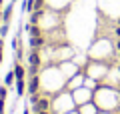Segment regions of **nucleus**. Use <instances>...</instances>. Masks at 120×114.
Masks as SVG:
<instances>
[{
	"label": "nucleus",
	"instance_id": "nucleus-1",
	"mask_svg": "<svg viewBox=\"0 0 120 114\" xmlns=\"http://www.w3.org/2000/svg\"><path fill=\"white\" fill-rule=\"evenodd\" d=\"M44 110H50V98H38V102L32 106V112H44Z\"/></svg>",
	"mask_w": 120,
	"mask_h": 114
},
{
	"label": "nucleus",
	"instance_id": "nucleus-2",
	"mask_svg": "<svg viewBox=\"0 0 120 114\" xmlns=\"http://www.w3.org/2000/svg\"><path fill=\"white\" fill-rule=\"evenodd\" d=\"M26 58H28V64H30V66H40V56H38V50H36V48H32V50L28 52Z\"/></svg>",
	"mask_w": 120,
	"mask_h": 114
},
{
	"label": "nucleus",
	"instance_id": "nucleus-3",
	"mask_svg": "<svg viewBox=\"0 0 120 114\" xmlns=\"http://www.w3.org/2000/svg\"><path fill=\"white\" fill-rule=\"evenodd\" d=\"M40 88V80L38 76H30V82H28V94H36Z\"/></svg>",
	"mask_w": 120,
	"mask_h": 114
},
{
	"label": "nucleus",
	"instance_id": "nucleus-4",
	"mask_svg": "<svg viewBox=\"0 0 120 114\" xmlns=\"http://www.w3.org/2000/svg\"><path fill=\"white\" fill-rule=\"evenodd\" d=\"M12 70H14V76H16V80H20V78H24V76H26V68L22 66V64H18V62L14 64Z\"/></svg>",
	"mask_w": 120,
	"mask_h": 114
},
{
	"label": "nucleus",
	"instance_id": "nucleus-5",
	"mask_svg": "<svg viewBox=\"0 0 120 114\" xmlns=\"http://www.w3.org/2000/svg\"><path fill=\"white\" fill-rule=\"evenodd\" d=\"M26 32H28L30 36H42V30H40L36 24H30V22L26 24Z\"/></svg>",
	"mask_w": 120,
	"mask_h": 114
},
{
	"label": "nucleus",
	"instance_id": "nucleus-6",
	"mask_svg": "<svg viewBox=\"0 0 120 114\" xmlns=\"http://www.w3.org/2000/svg\"><path fill=\"white\" fill-rule=\"evenodd\" d=\"M44 44V36H30V48H40Z\"/></svg>",
	"mask_w": 120,
	"mask_h": 114
},
{
	"label": "nucleus",
	"instance_id": "nucleus-7",
	"mask_svg": "<svg viewBox=\"0 0 120 114\" xmlns=\"http://www.w3.org/2000/svg\"><path fill=\"white\" fill-rule=\"evenodd\" d=\"M24 90H26V80H24V78L16 80V92H18V96H22V94H24Z\"/></svg>",
	"mask_w": 120,
	"mask_h": 114
},
{
	"label": "nucleus",
	"instance_id": "nucleus-8",
	"mask_svg": "<svg viewBox=\"0 0 120 114\" xmlns=\"http://www.w3.org/2000/svg\"><path fill=\"white\" fill-rule=\"evenodd\" d=\"M14 78H16V76H14V70H10L8 74L4 76V86H12L14 84Z\"/></svg>",
	"mask_w": 120,
	"mask_h": 114
},
{
	"label": "nucleus",
	"instance_id": "nucleus-9",
	"mask_svg": "<svg viewBox=\"0 0 120 114\" xmlns=\"http://www.w3.org/2000/svg\"><path fill=\"white\" fill-rule=\"evenodd\" d=\"M10 14H12V6H8V8H6L4 12H2V20H4V22H8V24H10Z\"/></svg>",
	"mask_w": 120,
	"mask_h": 114
},
{
	"label": "nucleus",
	"instance_id": "nucleus-10",
	"mask_svg": "<svg viewBox=\"0 0 120 114\" xmlns=\"http://www.w3.org/2000/svg\"><path fill=\"white\" fill-rule=\"evenodd\" d=\"M6 32H8V22H4V24L0 26V36L4 38V36H6Z\"/></svg>",
	"mask_w": 120,
	"mask_h": 114
},
{
	"label": "nucleus",
	"instance_id": "nucleus-11",
	"mask_svg": "<svg viewBox=\"0 0 120 114\" xmlns=\"http://www.w3.org/2000/svg\"><path fill=\"white\" fill-rule=\"evenodd\" d=\"M6 94H8L6 86H0V98H4V100H6Z\"/></svg>",
	"mask_w": 120,
	"mask_h": 114
},
{
	"label": "nucleus",
	"instance_id": "nucleus-12",
	"mask_svg": "<svg viewBox=\"0 0 120 114\" xmlns=\"http://www.w3.org/2000/svg\"><path fill=\"white\" fill-rule=\"evenodd\" d=\"M0 114H4V98H0Z\"/></svg>",
	"mask_w": 120,
	"mask_h": 114
},
{
	"label": "nucleus",
	"instance_id": "nucleus-13",
	"mask_svg": "<svg viewBox=\"0 0 120 114\" xmlns=\"http://www.w3.org/2000/svg\"><path fill=\"white\" fill-rule=\"evenodd\" d=\"M44 6V0H36V8H42Z\"/></svg>",
	"mask_w": 120,
	"mask_h": 114
},
{
	"label": "nucleus",
	"instance_id": "nucleus-14",
	"mask_svg": "<svg viewBox=\"0 0 120 114\" xmlns=\"http://www.w3.org/2000/svg\"><path fill=\"white\" fill-rule=\"evenodd\" d=\"M2 48H4V38L0 36V52H2Z\"/></svg>",
	"mask_w": 120,
	"mask_h": 114
},
{
	"label": "nucleus",
	"instance_id": "nucleus-15",
	"mask_svg": "<svg viewBox=\"0 0 120 114\" xmlns=\"http://www.w3.org/2000/svg\"><path fill=\"white\" fill-rule=\"evenodd\" d=\"M114 34H116V36H118V38H120V26H118V28H116V30H114Z\"/></svg>",
	"mask_w": 120,
	"mask_h": 114
},
{
	"label": "nucleus",
	"instance_id": "nucleus-16",
	"mask_svg": "<svg viewBox=\"0 0 120 114\" xmlns=\"http://www.w3.org/2000/svg\"><path fill=\"white\" fill-rule=\"evenodd\" d=\"M34 114H50V112H48V110H44V112H34Z\"/></svg>",
	"mask_w": 120,
	"mask_h": 114
},
{
	"label": "nucleus",
	"instance_id": "nucleus-17",
	"mask_svg": "<svg viewBox=\"0 0 120 114\" xmlns=\"http://www.w3.org/2000/svg\"><path fill=\"white\" fill-rule=\"evenodd\" d=\"M116 46H118V50H120V38H118V42H116Z\"/></svg>",
	"mask_w": 120,
	"mask_h": 114
},
{
	"label": "nucleus",
	"instance_id": "nucleus-18",
	"mask_svg": "<svg viewBox=\"0 0 120 114\" xmlns=\"http://www.w3.org/2000/svg\"><path fill=\"white\" fill-rule=\"evenodd\" d=\"M0 64H2V52H0Z\"/></svg>",
	"mask_w": 120,
	"mask_h": 114
},
{
	"label": "nucleus",
	"instance_id": "nucleus-19",
	"mask_svg": "<svg viewBox=\"0 0 120 114\" xmlns=\"http://www.w3.org/2000/svg\"><path fill=\"white\" fill-rule=\"evenodd\" d=\"M118 26H120V18H118Z\"/></svg>",
	"mask_w": 120,
	"mask_h": 114
},
{
	"label": "nucleus",
	"instance_id": "nucleus-20",
	"mask_svg": "<svg viewBox=\"0 0 120 114\" xmlns=\"http://www.w3.org/2000/svg\"><path fill=\"white\" fill-rule=\"evenodd\" d=\"M118 94H120V86H118Z\"/></svg>",
	"mask_w": 120,
	"mask_h": 114
},
{
	"label": "nucleus",
	"instance_id": "nucleus-21",
	"mask_svg": "<svg viewBox=\"0 0 120 114\" xmlns=\"http://www.w3.org/2000/svg\"><path fill=\"white\" fill-rule=\"evenodd\" d=\"M118 72H120V64H118Z\"/></svg>",
	"mask_w": 120,
	"mask_h": 114
},
{
	"label": "nucleus",
	"instance_id": "nucleus-22",
	"mask_svg": "<svg viewBox=\"0 0 120 114\" xmlns=\"http://www.w3.org/2000/svg\"><path fill=\"white\" fill-rule=\"evenodd\" d=\"M12 2H18V0H12Z\"/></svg>",
	"mask_w": 120,
	"mask_h": 114
},
{
	"label": "nucleus",
	"instance_id": "nucleus-23",
	"mask_svg": "<svg viewBox=\"0 0 120 114\" xmlns=\"http://www.w3.org/2000/svg\"><path fill=\"white\" fill-rule=\"evenodd\" d=\"M118 108H120V102H118Z\"/></svg>",
	"mask_w": 120,
	"mask_h": 114
}]
</instances>
